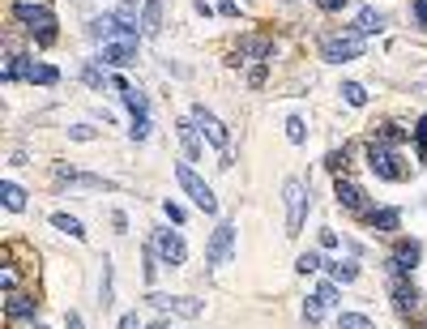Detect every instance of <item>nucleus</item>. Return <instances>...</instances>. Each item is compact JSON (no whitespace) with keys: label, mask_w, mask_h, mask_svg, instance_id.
Listing matches in <instances>:
<instances>
[{"label":"nucleus","mask_w":427,"mask_h":329,"mask_svg":"<svg viewBox=\"0 0 427 329\" xmlns=\"http://www.w3.org/2000/svg\"><path fill=\"white\" fill-rule=\"evenodd\" d=\"M13 18H18L30 34H39L43 47H47V43H56V13H51V9L30 5V0H18V5H13Z\"/></svg>","instance_id":"obj_1"},{"label":"nucleus","mask_w":427,"mask_h":329,"mask_svg":"<svg viewBox=\"0 0 427 329\" xmlns=\"http://www.w3.org/2000/svg\"><path fill=\"white\" fill-rule=\"evenodd\" d=\"M363 34L350 26V30H342V34H329L325 43H320V56H325L329 65H342V60H359L363 56Z\"/></svg>","instance_id":"obj_2"},{"label":"nucleus","mask_w":427,"mask_h":329,"mask_svg":"<svg viewBox=\"0 0 427 329\" xmlns=\"http://www.w3.org/2000/svg\"><path fill=\"white\" fill-rule=\"evenodd\" d=\"M176 180H180V188L192 197V205H197V209L218 214V197H214V188H209V184L192 172V167H188V162H180V167H176Z\"/></svg>","instance_id":"obj_3"},{"label":"nucleus","mask_w":427,"mask_h":329,"mask_svg":"<svg viewBox=\"0 0 427 329\" xmlns=\"http://www.w3.org/2000/svg\"><path fill=\"white\" fill-rule=\"evenodd\" d=\"M282 197H287V236L295 240L303 231V209H308V184L303 180H287L282 184Z\"/></svg>","instance_id":"obj_4"},{"label":"nucleus","mask_w":427,"mask_h":329,"mask_svg":"<svg viewBox=\"0 0 427 329\" xmlns=\"http://www.w3.org/2000/svg\"><path fill=\"white\" fill-rule=\"evenodd\" d=\"M235 252V223H218V231H214L209 240V252H205V265L209 269H223Z\"/></svg>","instance_id":"obj_5"},{"label":"nucleus","mask_w":427,"mask_h":329,"mask_svg":"<svg viewBox=\"0 0 427 329\" xmlns=\"http://www.w3.org/2000/svg\"><path fill=\"white\" fill-rule=\"evenodd\" d=\"M98 65H112V69H129V65H137V39L103 43V47H98Z\"/></svg>","instance_id":"obj_6"},{"label":"nucleus","mask_w":427,"mask_h":329,"mask_svg":"<svg viewBox=\"0 0 427 329\" xmlns=\"http://www.w3.org/2000/svg\"><path fill=\"white\" fill-rule=\"evenodd\" d=\"M192 124H197V133H201V137H205L209 146H218V150H227V141H231V137H227V129H223V120H218V116H214V112H205V107H201V103L192 107Z\"/></svg>","instance_id":"obj_7"},{"label":"nucleus","mask_w":427,"mask_h":329,"mask_svg":"<svg viewBox=\"0 0 427 329\" xmlns=\"http://www.w3.org/2000/svg\"><path fill=\"white\" fill-rule=\"evenodd\" d=\"M334 304H338V283L329 278V283H320V287L308 295V304H303V316H308V325H316L320 316H325V312L334 308Z\"/></svg>","instance_id":"obj_8"},{"label":"nucleus","mask_w":427,"mask_h":329,"mask_svg":"<svg viewBox=\"0 0 427 329\" xmlns=\"http://www.w3.org/2000/svg\"><path fill=\"white\" fill-rule=\"evenodd\" d=\"M367 167L376 172L381 180H402V167H398L393 146H376V141H372V150H367Z\"/></svg>","instance_id":"obj_9"},{"label":"nucleus","mask_w":427,"mask_h":329,"mask_svg":"<svg viewBox=\"0 0 427 329\" xmlns=\"http://www.w3.org/2000/svg\"><path fill=\"white\" fill-rule=\"evenodd\" d=\"M154 252L167 265H184L188 261V244L180 240V231H154Z\"/></svg>","instance_id":"obj_10"},{"label":"nucleus","mask_w":427,"mask_h":329,"mask_svg":"<svg viewBox=\"0 0 427 329\" xmlns=\"http://www.w3.org/2000/svg\"><path fill=\"white\" fill-rule=\"evenodd\" d=\"M419 257H423V244L419 240H402L393 248V257H389V273H393V278H402V273H410L419 265Z\"/></svg>","instance_id":"obj_11"},{"label":"nucleus","mask_w":427,"mask_h":329,"mask_svg":"<svg viewBox=\"0 0 427 329\" xmlns=\"http://www.w3.org/2000/svg\"><path fill=\"white\" fill-rule=\"evenodd\" d=\"M150 304L158 312H176V316H201L205 304L201 299H188V295H150Z\"/></svg>","instance_id":"obj_12"},{"label":"nucleus","mask_w":427,"mask_h":329,"mask_svg":"<svg viewBox=\"0 0 427 329\" xmlns=\"http://www.w3.org/2000/svg\"><path fill=\"white\" fill-rule=\"evenodd\" d=\"M334 197H338V205H342V209H363V188H359L355 180H342V176H338Z\"/></svg>","instance_id":"obj_13"},{"label":"nucleus","mask_w":427,"mask_h":329,"mask_svg":"<svg viewBox=\"0 0 427 329\" xmlns=\"http://www.w3.org/2000/svg\"><path fill=\"white\" fill-rule=\"evenodd\" d=\"M163 30V0H145L141 9V34H158Z\"/></svg>","instance_id":"obj_14"},{"label":"nucleus","mask_w":427,"mask_h":329,"mask_svg":"<svg viewBox=\"0 0 427 329\" xmlns=\"http://www.w3.org/2000/svg\"><path fill=\"white\" fill-rule=\"evenodd\" d=\"M51 227H56V231H65L69 240H86V227L77 223L73 214H51Z\"/></svg>","instance_id":"obj_15"},{"label":"nucleus","mask_w":427,"mask_h":329,"mask_svg":"<svg viewBox=\"0 0 427 329\" xmlns=\"http://www.w3.org/2000/svg\"><path fill=\"white\" fill-rule=\"evenodd\" d=\"M393 304H398V312H414V304H419V291H414L410 283H393Z\"/></svg>","instance_id":"obj_16"},{"label":"nucleus","mask_w":427,"mask_h":329,"mask_svg":"<svg viewBox=\"0 0 427 329\" xmlns=\"http://www.w3.org/2000/svg\"><path fill=\"white\" fill-rule=\"evenodd\" d=\"M239 56L265 60V56H274V43H270V39H244V43H239Z\"/></svg>","instance_id":"obj_17"},{"label":"nucleus","mask_w":427,"mask_h":329,"mask_svg":"<svg viewBox=\"0 0 427 329\" xmlns=\"http://www.w3.org/2000/svg\"><path fill=\"white\" fill-rule=\"evenodd\" d=\"M329 273H334V283H338V287H346V283L359 278V265H355V261H334Z\"/></svg>","instance_id":"obj_18"},{"label":"nucleus","mask_w":427,"mask_h":329,"mask_svg":"<svg viewBox=\"0 0 427 329\" xmlns=\"http://www.w3.org/2000/svg\"><path fill=\"white\" fill-rule=\"evenodd\" d=\"M180 141H184L188 158H197V154H201V133H197V124H192V120H184V124H180Z\"/></svg>","instance_id":"obj_19"},{"label":"nucleus","mask_w":427,"mask_h":329,"mask_svg":"<svg viewBox=\"0 0 427 329\" xmlns=\"http://www.w3.org/2000/svg\"><path fill=\"white\" fill-rule=\"evenodd\" d=\"M398 223H402L398 209H372V227L376 231H398Z\"/></svg>","instance_id":"obj_20"},{"label":"nucleus","mask_w":427,"mask_h":329,"mask_svg":"<svg viewBox=\"0 0 427 329\" xmlns=\"http://www.w3.org/2000/svg\"><path fill=\"white\" fill-rule=\"evenodd\" d=\"M124 107L133 112V120H137V116H150V98H145L141 90H133V86L124 90Z\"/></svg>","instance_id":"obj_21"},{"label":"nucleus","mask_w":427,"mask_h":329,"mask_svg":"<svg viewBox=\"0 0 427 329\" xmlns=\"http://www.w3.org/2000/svg\"><path fill=\"white\" fill-rule=\"evenodd\" d=\"M0 197H5V205L18 214V209H26V193L13 184V180H5V184H0Z\"/></svg>","instance_id":"obj_22"},{"label":"nucleus","mask_w":427,"mask_h":329,"mask_svg":"<svg viewBox=\"0 0 427 329\" xmlns=\"http://www.w3.org/2000/svg\"><path fill=\"white\" fill-rule=\"evenodd\" d=\"M30 69H34V65H30L26 56H9V65H5V77H9V82H22V77L30 82Z\"/></svg>","instance_id":"obj_23"},{"label":"nucleus","mask_w":427,"mask_h":329,"mask_svg":"<svg viewBox=\"0 0 427 329\" xmlns=\"http://www.w3.org/2000/svg\"><path fill=\"white\" fill-rule=\"evenodd\" d=\"M359 34H372V30H385V13H376V9H363L359 13V26H355Z\"/></svg>","instance_id":"obj_24"},{"label":"nucleus","mask_w":427,"mask_h":329,"mask_svg":"<svg viewBox=\"0 0 427 329\" xmlns=\"http://www.w3.org/2000/svg\"><path fill=\"white\" fill-rule=\"evenodd\" d=\"M9 316L30 321V316H34V299H26V295H9Z\"/></svg>","instance_id":"obj_25"},{"label":"nucleus","mask_w":427,"mask_h":329,"mask_svg":"<svg viewBox=\"0 0 427 329\" xmlns=\"http://www.w3.org/2000/svg\"><path fill=\"white\" fill-rule=\"evenodd\" d=\"M30 82H34V86H56L60 73L51 69V65H34V69H30Z\"/></svg>","instance_id":"obj_26"},{"label":"nucleus","mask_w":427,"mask_h":329,"mask_svg":"<svg viewBox=\"0 0 427 329\" xmlns=\"http://www.w3.org/2000/svg\"><path fill=\"white\" fill-rule=\"evenodd\" d=\"M338 329H376V325H372L363 312H342L338 316Z\"/></svg>","instance_id":"obj_27"},{"label":"nucleus","mask_w":427,"mask_h":329,"mask_svg":"<svg viewBox=\"0 0 427 329\" xmlns=\"http://www.w3.org/2000/svg\"><path fill=\"white\" fill-rule=\"evenodd\" d=\"M342 98H346L350 107H363V103H367V90H363L359 82H342Z\"/></svg>","instance_id":"obj_28"},{"label":"nucleus","mask_w":427,"mask_h":329,"mask_svg":"<svg viewBox=\"0 0 427 329\" xmlns=\"http://www.w3.org/2000/svg\"><path fill=\"white\" fill-rule=\"evenodd\" d=\"M103 308H112V261L103 257V299H98Z\"/></svg>","instance_id":"obj_29"},{"label":"nucleus","mask_w":427,"mask_h":329,"mask_svg":"<svg viewBox=\"0 0 427 329\" xmlns=\"http://www.w3.org/2000/svg\"><path fill=\"white\" fill-rule=\"evenodd\" d=\"M287 137H291L295 146H303V137H308V129H303V120H299V116H291V120H287Z\"/></svg>","instance_id":"obj_30"},{"label":"nucleus","mask_w":427,"mask_h":329,"mask_svg":"<svg viewBox=\"0 0 427 329\" xmlns=\"http://www.w3.org/2000/svg\"><path fill=\"white\" fill-rule=\"evenodd\" d=\"M129 137H133V141H145V137H150V116H137L133 129H129Z\"/></svg>","instance_id":"obj_31"},{"label":"nucleus","mask_w":427,"mask_h":329,"mask_svg":"<svg viewBox=\"0 0 427 329\" xmlns=\"http://www.w3.org/2000/svg\"><path fill=\"white\" fill-rule=\"evenodd\" d=\"M295 269H299V273H316V269H320V257H316V252H303V257L295 261Z\"/></svg>","instance_id":"obj_32"},{"label":"nucleus","mask_w":427,"mask_h":329,"mask_svg":"<svg viewBox=\"0 0 427 329\" xmlns=\"http://www.w3.org/2000/svg\"><path fill=\"white\" fill-rule=\"evenodd\" d=\"M398 141H402V129L398 124H385L381 129V146H398Z\"/></svg>","instance_id":"obj_33"},{"label":"nucleus","mask_w":427,"mask_h":329,"mask_svg":"<svg viewBox=\"0 0 427 329\" xmlns=\"http://www.w3.org/2000/svg\"><path fill=\"white\" fill-rule=\"evenodd\" d=\"M325 167H329V172H342V167H346V150H334V154L325 158Z\"/></svg>","instance_id":"obj_34"},{"label":"nucleus","mask_w":427,"mask_h":329,"mask_svg":"<svg viewBox=\"0 0 427 329\" xmlns=\"http://www.w3.org/2000/svg\"><path fill=\"white\" fill-rule=\"evenodd\" d=\"M163 209H167V218H171V223H176V227L184 223V205H176V201H167Z\"/></svg>","instance_id":"obj_35"},{"label":"nucleus","mask_w":427,"mask_h":329,"mask_svg":"<svg viewBox=\"0 0 427 329\" xmlns=\"http://www.w3.org/2000/svg\"><path fill=\"white\" fill-rule=\"evenodd\" d=\"M69 137H77V141H90V137H94V129H90V124H77V129H69Z\"/></svg>","instance_id":"obj_36"},{"label":"nucleus","mask_w":427,"mask_h":329,"mask_svg":"<svg viewBox=\"0 0 427 329\" xmlns=\"http://www.w3.org/2000/svg\"><path fill=\"white\" fill-rule=\"evenodd\" d=\"M316 5H320V9H325V13H338V9L346 5V0H316Z\"/></svg>","instance_id":"obj_37"},{"label":"nucleus","mask_w":427,"mask_h":329,"mask_svg":"<svg viewBox=\"0 0 427 329\" xmlns=\"http://www.w3.org/2000/svg\"><path fill=\"white\" fill-rule=\"evenodd\" d=\"M414 18H419V22L427 26V0H414Z\"/></svg>","instance_id":"obj_38"},{"label":"nucleus","mask_w":427,"mask_h":329,"mask_svg":"<svg viewBox=\"0 0 427 329\" xmlns=\"http://www.w3.org/2000/svg\"><path fill=\"white\" fill-rule=\"evenodd\" d=\"M154 269H158L154 265V252H145V283H154Z\"/></svg>","instance_id":"obj_39"},{"label":"nucleus","mask_w":427,"mask_h":329,"mask_svg":"<svg viewBox=\"0 0 427 329\" xmlns=\"http://www.w3.org/2000/svg\"><path fill=\"white\" fill-rule=\"evenodd\" d=\"M248 82H252V86H261V82H265V65H256V69L248 73Z\"/></svg>","instance_id":"obj_40"},{"label":"nucleus","mask_w":427,"mask_h":329,"mask_svg":"<svg viewBox=\"0 0 427 329\" xmlns=\"http://www.w3.org/2000/svg\"><path fill=\"white\" fill-rule=\"evenodd\" d=\"M120 329H137V312H124L120 316Z\"/></svg>","instance_id":"obj_41"},{"label":"nucleus","mask_w":427,"mask_h":329,"mask_svg":"<svg viewBox=\"0 0 427 329\" xmlns=\"http://www.w3.org/2000/svg\"><path fill=\"white\" fill-rule=\"evenodd\" d=\"M65 321H69V329H81V316H77V312H69Z\"/></svg>","instance_id":"obj_42"},{"label":"nucleus","mask_w":427,"mask_h":329,"mask_svg":"<svg viewBox=\"0 0 427 329\" xmlns=\"http://www.w3.org/2000/svg\"><path fill=\"white\" fill-rule=\"evenodd\" d=\"M150 329H167V325H163V321H154V325H150Z\"/></svg>","instance_id":"obj_43"},{"label":"nucleus","mask_w":427,"mask_h":329,"mask_svg":"<svg viewBox=\"0 0 427 329\" xmlns=\"http://www.w3.org/2000/svg\"><path fill=\"white\" fill-rule=\"evenodd\" d=\"M30 329H47V325H30Z\"/></svg>","instance_id":"obj_44"}]
</instances>
